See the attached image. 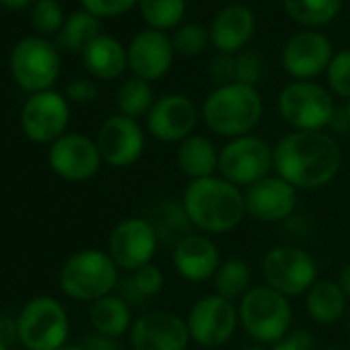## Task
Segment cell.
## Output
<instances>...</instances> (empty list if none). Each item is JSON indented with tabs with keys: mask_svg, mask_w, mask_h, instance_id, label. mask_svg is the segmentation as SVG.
<instances>
[{
	"mask_svg": "<svg viewBox=\"0 0 350 350\" xmlns=\"http://www.w3.org/2000/svg\"><path fill=\"white\" fill-rule=\"evenodd\" d=\"M340 167V144L325 130H293L274 144V173L297 190H319L327 186Z\"/></svg>",
	"mask_w": 350,
	"mask_h": 350,
	"instance_id": "1",
	"label": "cell"
},
{
	"mask_svg": "<svg viewBox=\"0 0 350 350\" xmlns=\"http://www.w3.org/2000/svg\"><path fill=\"white\" fill-rule=\"evenodd\" d=\"M182 206L192 229L204 235H225L237 229L247 217L243 190L219 173L190 182L184 190Z\"/></svg>",
	"mask_w": 350,
	"mask_h": 350,
	"instance_id": "2",
	"label": "cell"
},
{
	"mask_svg": "<svg viewBox=\"0 0 350 350\" xmlns=\"http://www.w3.org/2000/svg\"><path fill=\"white\" fill-rule=\"evenodd\" d=\"M264 103L256 87L231 83L217 87L202 103V120L206 128L223 138H239L252 134L260 124Z\"/></svg>",
	"mask_w": 350,
	"mask_h": 350,
	"instance_id": "3",
	"label": "cell"
},
{
	"mask_svg": "<svg viewBox=\"0 0 350 350\" xmlns=\"http://www.w3.org/2000/svg\"><path fill=\"white\" fill-rule=\"evenodd\" d=\"M60 291L79 303H93L111 295L120 284V268L103 250H81L72 254L58 274Z\"/></svg>",
	"mask_w": 350,
	"mask_h": 350,
	"instance_id": "4",
	"label": "cell"
},
{
	"mask_svg": "<svg viewBox=\"0 0 350 350\" xmlns=\"http://www.w3.org/2000/svg\"><path fill=\"white\" fill-rule=\"evenodd\" d=\"M239 325L256 344H276L293 329V305L268 284L252 286L237 303Z\"/></svg>",
	"mask_w": 350,
	"mask_h": 350,
	"instance_id": "5",
	"label": "cell"
},
{
	"mask_svg": "<svg viewBox=\"0 0 350 350\" xmlns=\"http://www.w3.org/2000/svg\"><path fill=\"white\" fill-rule=\"evenodd\" d=\"M68 313L50 295L29 299L17 315V336L25 350H58L68 342Z\"/></svg>",
	"mask_w": 350,
	"mask_h": 350,
	"instance_id": "6",
	"label": "cell"
},
{
	"mask_svg": "<svg viewBox=\"0 0 350 350\" xmlns=\"http://www.w3.org/2000/svg\"><path fill=\"white\" fill-rule=\"evenodd\" d=\"M280 118L299 132H321L329 128L336 105L332 93L313 81H293L276 101Z\"/></svg>",
	"mask_w": 350,
	"mask_h": 350,
	"instance_id": "7",
	"label": "cell"
},
{
	"mask_svg": "<svg viewBox=\"0 0 350 350\" xmlns=\"http://www.w3.org/2000/svg\"><path fill=\"white\" fill-rule=\"evenodd\" d=\"M272 171L274 146H270L262 136L245 134L229 140L219 150V175L241 190L268 178Z\"/></svg>",
	"mask_w": 350,
	"mask_h": 350,
	"instance_id": "8",
	"label": "cell"
},
{
	"mask_svg": "<svg viewBox=\"0 0 350 350\" xmlns=\"http://www.w3.org/2000/svg\"><path fill=\"white\" fill-rule=\"evenodd\" d=\"M262 276L284 297H299L317 282V262L297 245H274L262 260Z\"/></svg>",
	"mask_w": 350,
	"mask_h": 350,
	"instance_id": "9",
	"label": "cell"
},
{
	"mask_svg": "<svg viewBox=\"0 0 350 350\" xmlns=\"http://www.w3.org/2000/svg\"><path fill=\"white\" fill-rule=\"evenodd\" d=\"M11 75L15 83L33 93L50 91L60 75L58 50L44 38H23L11 52Z\"/></svg>",
	"mask_w": 350,
	"mask_h": 350,
	"instance_id": "10",
	"label": "cell"
},
{
	"mask_svg": "<svg viewBox=\"0 0 350 350\" xmlns=\"http://www.w3.org/2000/svg\"><path fill=\"white\" fill-rule=\"evenodd\" d=\"M186 323L194 344L206 350H215L233 338L239 325V309L233 301H227L215 293L204 295L190 307Z\"/></svg>",
	"mask_w": 350,
	"mask_h": 350,
	"instance_id": "11",
	"label": "cell"
},
{
	"mask_svg": "<svg viewBox=\"0 0 350 350\" xmlns=\"http://www.w3.org/2000/svg\"><path fill=\"white\" fill-rule=\"evenodd\" d=\"M159 250V235L148 219L128 217L120 221L107 241V254L124 272H134L152 262Z\"/></svg>",
	"mask_w": 350,
	"mask_h": 350,
	"instance_id": "12",
	"label": "cell"
},
{
	"mask_svg": "<svg viewBox=\"0 0 350 350\" xmlns=\"http://www.w3.org/2000/svg\"><path fill=\"white\" fill-rule=\"evenodd\" d=\"M68 120V99L52 89L33 93L21 109V130L36 144L56 142L66 134Z\"/></svg>",
	"mask_w": 350,
	"mask_h": 350,
	"instance_id": "13",
	"label": "cell"
},
{
	"mask_svg": "<svg viewBox=\"0 0 350 350\" xmlns=\"http://www.w3.org/2000/svg\"><path fill=\"white\" fill-rule=\"evenodd\" d=\"M48 163L66 182H87L99 173L103 159L93 138L81 132H66L50 144Z\"/></svg>",
	"mask_w": 350,
	"mask_h": 350,
	"instance_id": "14",
	"label": "cell"
},
{
	"mask_svg": "<svg viewBox=\"0 0 350 350\" xmlns=\"http://www.w3.org/2000/svg\"><path fill=\"white\" fill-rule=\"evenodd\" d=\"M128 340L132 350H186L192 342L186 319L163 309L138 315Z\"/></svg>",
	"mask_w": 350,
	"mask_h": 350,
	"instance_id": "15",
	"label": "cell"
},
{
	"mask_svg": "<svg viewBox=\"0 0 350 350\" xmlns=\"http://www.w3.org/2000/svg\"><path fill=\"white\" fill-rule=\"evenodd\" d=\"M243 202L245 215L250 219L268 225L282 223L295 215L299 204V190L274 173L245 188Z\"/></svg>",
	"mask_w": 350,
	"mask_h": 350,
	"instance_id": "16",
	"label": "cell"
},
{
	"mask_svg": "<svg viewBox=\"0 0 350 350\" xmlns=\"http://www.w3.org/2000/svg\"><path fill=\"white\" fill-rule=\"evenodd\" d=\"M95 142L103 163L124 169L134 165L142 157L146 138L138 120L118 113L101 124Z\"/></svg>",
	"mask_w": 350,
	"mask_h": 350,
	"instance_id": "17",
	"label": "cell"
},
{
	"mask_svg": "<svg viewBox=\"0 0 350 350\" xmlns=\"http://www.w3.org/2000/svg\"><path fill=\"white\" fill-rule=\"evenodd\" d=\"M198 124V107L186 95H163L159 97L148 116L146 130L159 142H182L194 134Z\"/></svg>",
	"mask_w": 350,
	"mask_h": 350,
	"instance_id": "18",
	"label": "cell"
},
{
	"mask_svg": "<svg viewBox=\"0 0 350 350\" xmlns=\"http://www.w3.org/2000/svg\"><path fill=\"white\" fill-rule=\"evenodd\" d=\"M332 58V42L315 29L295 33L282 48V68L295 81H313L327 70Z\"/></svg>",
	"mask_w": 350,
	"mask_h": 350,
	"instance_id": "19",
	"label": "cell"
},
{
	"mask_svg": "<svg viewBox=\"0 0 350 350\" xmlns=\"http://www.w3.org/2000/svg\"><path fill=\"white\" fill-rule=\"evenodd\" d=\"M173 42L165 31L144 29L128 46V68L134 77L148 83L163 79L173 64Z\"/></svg>",
	"mask_w": 350,
	"mask_h": 350,
	"instance_id": "20",
	"label": "cell"
},
{
	"mask_svg": "<svg viewBox=\"0 0 350 350\" xmlns=\"http://www.w3.org/2000/svg\"><path fill=\"white\" fill-rule=\"evenodd\" d=\"M173 268L188 282L213 280L221 266V252L211 235L190 233L173 245L171 252Z\"/></svg>",
	"mask_w": 350,
	"mask_h": 350,
	"instance_id": "21",
	"label": "cell"
},
{
	"mask_svg": "<svg viewBox=\"0 0 350 350\" xmlns=\"http://www.w3.org/2000/svg\"><path fill=\"white\" fill-rule=\"evenodd\" d=\"M208 31H211V44L221 54L235 56L254 38L256 17L245 5H227L217 13Z\"/></svg>",
	"mask_w": 350,
	"mask_h": 350,
	"instance_id": "22",
	"label": "cell"
},
{
	"mask_svg": "<svg viewBox=\"0 0 350 350\" xmlns=\"http://www.w3.org/2000/svg\"><path fill=\"white\" fill-rule=\"evenodd\" d=\"M219 150L215 142L202 134H192L178 144L175 163L190 182L213 178L219 173Z\"/></svg>",
	"mask_w": 350,
	"mask_h": 350,
	"instance_id": "23",
	"label": "cell"
},
{
	"mask_svg": "<svg viewBox=\"0 0 350 350\" xmlns=\"http://www.w3.org/2000/svg\"><path fill=\"white\" fill-rule=\"evenodd\" d=\"M83 64L91 77L113 81L128 68V50L116 38L99 36L83 50Z\"/></svg>",
	"mask_w": 350,
	"mask_h": 350,
	"instance_id": "24",
	"label": "cell"
},
{
	"mask_svg": "<svg viewBox=\"0 0 350 350\" xmlns=\"http://www.w3.org/2000/svg\"><path fill=\"white\" fill-rule=\"evenodd\" d=\"M305 309L311 321L332 325L348 313V297L340 288L338 280H317L305 293Z\"/></svg>",
	"mask_w": 350,
	"mask_h": 350,
	"instance_id": "25",
	"label": "cell"
},
{
	"mask_svg": "<svg viewBox=\"0 0 350 350\" xmlns=\"http://www.w3.org/2000/svg\"><path fill=\"white\" fill-rule=\"evenodd\" d=\"M89 321L93 325V332H99L109 338H122L130 334L134 323L132 305L122 295L111 293L91 303Z\"/></svg>",
	"mask_w": 350,
	"mask_h": 350,
	"instance_id": "26",
	"label": "cell"
},
{
	"mask_svg": "<svg viewBox=\"0 0 350 350\" xmlns=\"http://www.w3.org/2000/svg\"><path fill=\"white\" fill-rule=\"evenodd\" d=\"M215 295L239 303L243 295L252 288V268L243 258H227L221 262L217 274L213 276Z\"/></svg>",
	"mask_w": 350,
	"mask_h": 350,
	"instance_id": "27",
	"label": "cell"
},
{
	"mask_svg": "<svg viewBox=\"0 0 350 350\" xmlns=\"http://www.w3.org/2000/svg\"><path fill=\"white\" fill-rule=\"evenodd\" d=\"M288 17L305 27L332 23L342 11V0H282Z\"/></svg>",
	"mask_w": 350,
	"mask_h": 350,
	"instance_id": "28",
	"label": "cell"
},
{
	"mask_svg": "<svg viewBox=\"0 0 350 350\" xmlns=\"http://www.w3.org/2000/svg\"><path fill=\"white\" fill-rule=\"evenodd\" d=\"M99 36V19L87 11H77L64 21L58 36V46L68 52H83Z\"/></svg>",
	"mask_w": 350,
	"mask_h": 350,
	"instance_id": "29",
	"label": "cell"
},
{
	"mask_svg": "<svg viewBox=\"0 0 350 350\" xmlns=\"http://www.w3.org/2000/svg\"><path fill=\"white\" fill-rule=\"evenodd\" d=\"M140 15L150 29H178L186 15V0H140Z\"/></svg>",
	"mask_w": 350,
	"mask_h": 350,
	"instance_id": "30",
	"label": "cell"
},
{
	"mask_svg": "<svg viewBox=\"0 0 350 350\" xmlns=\"http://www.w3.org/2000/svg\"><path fill=\"white\" fill-rule=\"evenodd\" d=\"M154 91L150 87L148 81L138 79V77H130L128 81H124V85L118 91V107L122 116L128 118H146L152 103H154Z\"/></svg>",
	"mask_w": 350,
	"mask_h": 350,
	"instance_id": "31",
	"label": "cell"
},
{
	"mask_svg": "<svg viewBox=\"0 0 350 350\" xmlns=\"http://www.w3.org/2000/svg\"><path fill=\"white\" fill-rule=\"evenodd\" d=\"M165 286V274L157 264H146L134 272H130V276L124 280L122 288H124V299L132 305V303H142L146 299L157 297Z\"/></svg>",
	"mask_w": 350,
	"mask_h": 350,
	"instance_id": "32",
	"label": "cell"
},
{
	"mask_svg": "<svg viewBox=\"0 0 350 350\" xmlns=\"http://www.w3.org/2000/svg\"><path fill=\"white\" fill-rule=\"evenodd\" d=\"M171 42H173L175 54L194 58V56L204 54L206 48L211 46V31L198 23H186L175 29Z\"/></svg>",
	"mask_w": 350,
	"mask_h": 350,
	"instance_id": "33",
	"label": "cell"
},
{
	"mask_svg": "<svg viewBox=\"0 0 350 350\" xmlns=\"http://www.w3.org/2000/svg\"><path fill=\"white\" fill-rule=\"evenodd\" d=\"M325 81L332 93L350 99V50H342L334 54L325 70Z\"/></svg>",
	"mask_w": 350,
	"mask_h": 350,
	"instance_id": "34",
	"label": "cell"
},
{
	"mask_svg": "<svg viewBox=\"0 0 350 350\" xmlns=\"http://www.w3.org/2000/svg\"><path fill=\"white\" fill-rule=\"evenodd\" d=\"M31 23L40 33H54L64 27V11L58 0H38L31 11Z\"/></svg>",
	"mask_w": 350,
	"mask_h": 350,
	"instance_id": "35",
	"label": "cell"
},
{
	"mask_svg": "<svg viewBox=\"0 0 350 350\" xmlns=\"http://www.w3.org/2000/svg\"><path fill=\"white\" fill-rule=\"evenodd\" d=\"M264 75V64L256 52H241L233 56V83L256 87Z\"/></svg>",
	"mask_w": 350,
	"mask_h": 350,
	"instance_id": "36",
	"label": "cell"
},
{
	"mask_svg": "<svg viewBox=\"0 0 350 350\" xmlns=\"http://www.w3.org/2000/svg\"><path fill=\"white\" fill-rule=\"evenodd\" d=\"M140 0H81V5L87 13L95 15L97 19L101 17H120L128 13L134 5Z\"/></svg>",
	"mask_w": 350,
	"mask_h": 350,
	"instance_id": "37",
	"label": "cell"
},
{
	"mask_svg": "<svg viewBox=\"0 0 350 350\" xmlns=\"http://www.w3.org/2000/svg\"><path fill=\"white\" fill-rule=\"evenodd\" d=\"M313 346H315V340L311 332L305 327H297V329H291L276 344H272L270 350H313Z\"/></svg>",
	"mask_w": 350,
	"mask_h": 350,
	"instance_id": "38",
	"label": "cell"
},
{
	"mask_svg": "<svg viewBox=\"0 0 350 350\" xmlns=\"http://www.w3.org/2000/svg\"><path fill=\"white\" fill-rule=\"evenodd\" d=\"M97 97H99V89L89 79H75L66 85V99L75 103L87 105V103H93Z\"/></svg>",
	"mask_w": 350,
	"mask_h": 350,
	"instance_id": "39",
	"label": "cell"
},
{
	"mask_svg": "<svg viewBox=\"0 0 350 350\" xmlns=\"http://www.w3.org/2000/svg\"><path fill=\"white\" fill-rule=\"evenodd\" d=\"M83 346L87 350H120L118 338H109V336H103L99 332L87 334L85 340H83Z\"/></svg>",
	"mask_w": 350,
	"mask_h": 350,
	"instance_id": "40",
	"label": "cell"
},
{
	"mask_svg": "<svg viewBox=\"0 0 350 350\" xmlns=\"http://www.w3.org/2000/svg\"><path fill=\"white\" fill-rule=\"evenodd\" d=\"M15 340H19L17 319L11 321L9 317H0V350H11V344Z\"/></svg>",
	"mask_w": 350,
	"mask_h": 350,
	"instance_id": "41",
	"label": "cell"
},
{
	"mask_svg": "<svg viewBox=\"0 0 350 350\" xmlns=\"http://www.w3.org/2000/svg\"><path fill=\"white\" fill-rule=\"evenodd\" d=\"M338 284H340V288L344 291V295H346L348 301H350V262L342 266V270H340V274H338Z\"/></svg>",
	"mask_w": 350,
	"mask_h": 350,
	"instance_id": "42",
	"label": "cell"
},
{
	"mask_svg": "<svg viewBox=\"0 0 350 350\" xmlns=\"http://www.w3.org/2000/svg\"><path fill=\"white\" fill-rule=\"evenodd\" d=\"M31 0H0V5L11 9V11H19V9H25Z\"/></svg>",
	"mask_w": 350,
	"mask_h": 350,
	"instance_id": "43",
	"label": "cell"
},
{
	"mask_svg": "<svg viewBox=\"0 0 350 350\" xmlns=\"http://www.w3.org/2000/svg\"><path fill=\"white\" fill-rule=\"evenodd\" d=\"M58 350H87L83 344H70V342H66L62 348H58Z\"/></svg>",
	"mask_w": 350,
	"mask_h": 350,
	"instance_id": "44",
	"label": "cell"
},
{
	"mask_svg": "<svg viewBox=\"0 0 350 350\" xmlns=\"http://www.w3.org/2000/svg\"><path fill=\"white\" fill-rule=\"evenodd\" d=\"M243 350H270V348H266V346H262V344H252V346H245Z\"/></svg>",
	"mask_w": 350,
	"mask_h": 350,
	"instance_id": "45",
	"label": "cell"
},
{
	"mask_svg": "<svg viewBox=\"0 0 350 350\" xmlns=\"http://www.w3.org/2000/svg\"><path fill=\"white\" fill-rule=\"evenodd\" d=\"M342 109H344V113H346V118H348V122H350V99L346 101V105H344Z\"/></svg>",
	"mask_w": 350,
	"mask_h": 350,
	"instance_id": "46",
	"label": "cell"
},
{
	"mask_svg": "<svg viewBox=\"0 0 350 350\" xmlns=\"http://www.w3.org/2000/svg\"><path fill=\"white\" fill-rule=\"evenodd\" d=\"M348 332H350V309H348Z\"/></svg>",
	"mask_w": 350,
	"mask_h": 350,
	"instance_id": "47",
	"label": "cell"
}]
</instances>
